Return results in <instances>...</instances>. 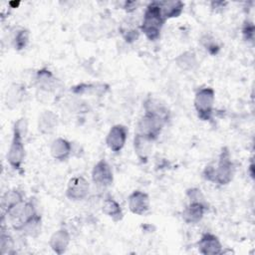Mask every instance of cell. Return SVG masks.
Returning <instances> with one entry per match:
<instances>
[{
  "label": "cell",
  "instance_id": "cell-14",
  "mask_svg": "<svg viewBox=\"0 0 255 255\" xmlns=\"http://www.w3.org/2000/svg\"><path fill=\"white\" fill-rule=\"evenodd\" d=\"M50 152L56 160L65 161L72 154V144L64 137H57L51 143Z\"/></svg>",
  "mask_w": 255,
  "mask_h": 255
},
{
  "label": "cell",
  "instance_id": "cell-4",
  "mask_svg": "<svg viewBox=\"0 0 255 255\" xmlns=\"http://www.w3.org/2000/svg\"><path fill=\"white\" fill-rule=\"evenodd\" d=\"M235 174V165L231 159L228 147H223L218 157L217 166L215 167V183L218 185L229 184Z\"/></svg>",
  "mask_w": 255,
  "mask_h": 255
},
{
  "label": "cell",
  "instance_id": "cell-20",
  "mask_svg": "<svg viewBox=\"0 0 255 255\" xmlns=\"http://www.w3.org/2000/svg\"><path fill=\"white\" fill-rule=\"evenodd\" d=\"M102 211L115 222L121 221L124 217V212L120 203L113 198H106L104 200Z\"/></svg>",
  "mask_w": 255,
  "mask_h": 255
},
{
  "label": "cell",
  "instance_id": "cell-16",
  "mask_svg": "<svg viewBox=\"0 0 255 255\" xmlns=\"http://www.w3.org/2000/svg\"><path fill=\"white\" fill-rule=\"evenodd\" d=\"M151 142L149 138L135 132L133 137V149L137 158L141 162H146L151 151Z\"/></svg>",
  "mask_w": 255,
  "mask_h": 255
},
{
  "label": "cell",
  "instance_id": "cell-28",
  "mask_svg": "<svg viewBox=\"0 0 255 255\" xmlns=\"http://www.w3.org/2000/svg\"><path fill=\"white\" fill-rule=\"evenodd\" d=\"M185 195L188 199L189 202H194V203H201L204 205H208V202L205 199V196L201 189L197 187H191L186 189Z\"/></svg>",
  "mask_w": 255,
  "mask_h": 255
},
{
  "label": "cell",
  "instance_id": "cell-27",
  "mask_svg": "<svg viewBox=\"0 0 255 255\" xmlns=\"http://www.w3.org/2000/svg\"><path fill=\"white\" fill-rule=\"evenodd\" d=\"M21 90L17 85H14L10 88V90L6 94V105L9 108H14L15 106L18 105V103L21 100Z\"/></svg>",
  "mask_w": 255,
  "mask_h": 255
},
{
  "label": "cell",
  "instance_id": "cell-7",
  "mask_svg": "<svg viewBox=\"0 0 255 255\" xmlns=\"http://www.w3.org/2000/svg\"><path fill=\"white\" fill-rule=\"evenodd\" d=\"M90 191L89 181L84 176L72 177L67 185L66 196L72 201H80L85 199Z\"/></svg>",
  "mask_w": 255,
  "mask_h": 255
},
{
  "label": "cell",
  "instance_id": "cell-1",
  "mask_svg": "<svg viewBox=\"0 0 255 255\" xmlns=\"http://www.w3.org/2000/svg\"><path fill=\"white\" fill-rule=\"evenodd\" d=\"M164 22L158 1H153L146 6L139 28L147 40L154 42L159 39Z\"/></svg>",
  "mask_w": 255,
  "mask_h": 255
},
{
  "label": "cell",
  "instance_id": "cell-30",
  "mask_svg": "<svg viewBox=\"0 0 255 255\" xmlns=\"http://www.w3.org/2000/svg\"><path fill=\"white\" fill-rule=\"evenodd\" d=\"M254 31H255V27H254L253 22L249 21V20H245L243 23V26H242V37H243L244 41L253 43Z\"/></svg>",
  "mask_w": 255,
  "mask_h": 255
},
{
  "label": "cell",
  "instance_id": "cell-29",
  "mask_svg": "<svg viewBox=\"0 0 255 255\" xmlns=\"http://www.w3.org/2000/svg\"><path fill=\"white\" fill-rule=\"evenodd\" d=\"M120 31H121V34H122L124 40L128 44H131V43L135 42L139 37V32L136 28L125 27L124 26L120 29Z\"/></svg>",
  "mask_w": 255,
  "mask_h": 255
},
{
  "label": "cell",
  "instance_id": "cell-13",
  "mask_svg": "<svg viewBox=\"0 0 255 255\" xmlns=\"http://www.w3.org/2000/svg\"><path fill=\"white\" fill-rule=\"evenodd\" d=\"M208 209V205L189 202L182 210L181 217L187 224H196L200 222Z\"/></svg>",
  "mask_w": 255,
  "mask_h": 255
},
{
  "label": "cell",
  "instance_id": "cell-12",
  "mask_svg": "<svg viewBox=\"0 0 255 255\" xmlns=\"http://www.w3.org/2000/svg\"><path fill=\"white\" fill-rule=\"evenodd\" d=\"M71 242V234L66 228H60L55 231L49 240V246L58 255L64 254Z\"/></svg>",
  "mask_w": 255,
  "mask_h": 255
},
{
  "label": "cell",
  "instance_id": "cell-32",
  "mask_svg": "<svg viewBox=\"0 0 255 255\" xmlns=\"http://www.w3.org/2000/svg\"><path fill=\"white\" fill-rule=\"evenodd\" d=\"M136 7H137V2H134V1H126L124 4V9L128 13L133 12L136 9Z\"/></svg>",
  "mask_w": 255,
  "mask_h": 255
},
{
  "label": "cell",
  "instance_id": "cell-8",
  "mask_svg": "<svg viewBox=\"0 0 255 255\" xmlns=\"http://www.w3.org/2000/svg\"><path fill=\"white\" fill-rule=\"evenodd\" d=\"M128 133V130L126 126L121 124L113 126L106 136V143L108 147L114 152H120L126 144Z\"/></svg>",
  "mask_w": 255,
  "mask_h": 255
},
{
  "label": "cell",
  "instance_id": "cell-19",
  "mask_svg": "<svg viewBox=\"0 0 255 255\" xmlns=\"http://www.w3.org/2000/svg\"><path fill=\"white\" fill-rule=\"evenodd\" d=\"M158 4L165 21L179 17L184 8V4L181 1H159Z\"/></svg>",
  "mask_w": 255,
  "mask_h": 255
},
{
  "label": "cell",
  "instance_id": "cell-24",
  "mask_svg": "<svg viewBox=\"0 0 255 255\" xmlns=\"http://www.w3.org/2000/svg\"><path fill=\"white\" fill-rule=\"evenodd\" d=\"M143 107H144V111L145 112L154 113V114H157V115L163 117L166 120H169V112H168V110L162 104H160L157 100L148 98L144 102Z\"/></svg>",
  "mask_w": 255,
  "mask_h": 255
},
{
  "label": "cell",
  "instance_id": "cell-25",
  "mask_svg": "<svg viewBox=\"0 0 255 255\" xmlns=\"http://www.w3.org/2000/svg\"><path fill=\"white\" fill-rule=\"evenodd\" d=\"M29 38H30V33L27 29L22 28V29L17 30L16 33L14 34V37L12 40L15 50L21 51V50L25 49L29 43Z\"/></svg>",
  "mask_w": 255,
  "mask_h": 255
},
{
  "label": "cell",
  "instance_id": "cell-22",
  "mask_svg": "<svg viewBox=\"0 0 255 255\" xmlns=\"http://www.w3.org/2000/svg\"><path fill=\"white\" fill-rule=\"evenodd\" d=\"M41 229H42V216L40 215V213H38L24 223L20 232H23V234H25L26 236L36 238L41 233Z\"/></svg>",
  "mask_w": 255,
  "mask_h": 255
},
{
  "label": "cell",
  "instance_id": "cell-31",
  "mask_svg": "<svg viewBox=\"0 0 255 255\" xmlns=\"http://www.w3.org/2000/svg\"><path fill=\"white\" fill-rule=\"evenodd\" d=\"M202 177L207 181L215 183V166L206 165L202 171Z\"/></svg>",
  "mask_w": 255,
  "mask_h": 255
},
{
  "label": "cell",
  "instance_id": "cell-6",
  "mask_svg": "<svg viewBox=\"0 0 255 255\" xmlns=\"http://www.w3.org/2000/svg\"><path fill=\"white\" fill-rule=\"evenodd\" d=\"M92 181L99 188L110 187L114 182V172L109 162L102 158L92 169Z\"/></svg>",
  "mask_w": 255,
  "mask_h": 255
},
{
  "label": "cell",
  "instance_id": "cell-15",
  "mask_svg": "<svg viewBox=\"0 0 255 255\" xmlns=\"http://www.w3.org/2000/svg\"><path fill=\"white\" fill-rule=\"evenodd\" d=\"M58 116L52 111H44L38 119V129L42 134H50L58 127Z\"/></svg>",
  "mask_w": 255,
  "mask_h": 255
},
{
  "label": "cell",
  "instance_id": "cell-2",
  "mask_svg": "<svg viewBox=\"0 0 255 255\" xmlns=\"http://www.w3.org/2000/svg\"><path fill=\"white\" fill-rule=\"evenodd\" d=\"M215 104V92L210 87L200 88L194 96V109L199 120L208 122L211 120Z\"/></svg>",
  "mask_w": 255,
  "mask_h": 255
},
{
  "label": "cell",
  "instance_id": "cell-11",
  "mask_svg": "<svg viewBox=\"0 0 255 255\" xmlns=\"http://www.w3.org/2000/svg\"><path fill=\"white\" fill-rule=\"evenodd\" d=\"M35 84L40 91H43L45 93L56 92L59 87L58 79L50 70L46 68L37 71L35 77Z\"/></svg>",
  "mask_w": 255,
  "mask_h": 255
},
{
  "label": "cell",
  "instance_id": "cell-3",
  "mask_svg": "<svg viewBox=\"0 0 255 255\" xmlns=\"http://www.w3.org/2000/svg\"><path fill=\"white\" fill-rule=\"evenodd\" d=\"M167 121L168 120L157 114L144 112L143 116L139 119L137 123L136 132L153 141L159 136Z\"/></svg>",
  "mask_w": 255,
  "mask_h": 255
},
{
  "label": "cell",
  "instance_id": "cell-5",
  "mask_svg": "<svg viewBox=\"0 0 255 255\" xmlns=\"http://www.w3.org/2000/svg\"><path fill=\"white\" fill-rule=\"evenodd\" d=\"M24 138L25 135L13 128L10 147L7 152V161L9 165L17 171H21L25 159V146L23 143Z\"/></svg>",
  "mask_w": 255,
  "mask_h": 255
},
{
  "label": "cell",
  "instance_id": "cell-10",
  "mask_svg": "<svg viewBox=\"0 0 255 255\" xmlns=\"http://www.w3.org/2000/svg\"><path fill=\"white\" fill-rule=\"evenodd\" d=\"M128 206L131 213L136 215L145 214L150 206L149 196L141 190L132 191L128 198Z\"/></svg>",
  "mask_w": 255,
  "mask_h": 255
},
{
  "label": "cell",
  "instance_id": "cell-18",
  "mask_svg": "<svg viewBox=\"0 0 255 255\" xmlns=\"http://www.w3.org/2000/svg\"><path fill=\"white\" fill-rule=\"evenodd\" d=\"M176 66L185 72L194 71L198 67V60L196 54L193 51H184L179 54L175 59Z\"/></svg>",
  "mask_w": 255,
  "mask_h": 255
},
{
  "label": "cell",
  "instance_id": "cell-23",
  "mask_svg": "<svg viewBox=\"0 0 255 255\" xmlns=\"http://www.w3.org/2000/svg\"><path fill=\"white\" fill-rule=\"evenodd\" d=\"M108 87L104 84L101 85H95V84H80L71 89V91L77 95H82V94H97L101 95L106 92Z\"/></svg>",
  "mask_w": 255,
  "mask_h": 255
},
{
  "label": "cell",
  "instance_id": "cell-26",
  "mask_svg": "<svg viewBox=\"0 0 255 255\" xmlns=\"http://www.w3.org/2000/svg\"><path fill=\"white\" fill-rule=\"evenodd\" d=\"M199 42H200V45L206 50V52L212 56L217 55L220 51V47H219L217 41L210 34L202 35Z\"/></svg>",
  "mask_w": 255,
  "mask_h": 255
},
{
  "label": "cell",
  "instance_id": "cell-33",
  "mask_svg": "<svg viewBox=\"0 0 255 255\" xmlns=\"http://www.w3.org/2000/svg\"><path fill=\"white\" fill-rule=\"evenodd\" d=\"M249 171H250V176L253 178L254 177V172H253V162L249 165Z\"/></svg>",
  "mask_w": 255,
  "mask_h": 255
},
{
  "label": "cell",
  "instance_id": "cell-17",
  "mask_svg": "<svg viewBox=\"0 0 255 255\" xmlns=\"http://www.w3.org/2000/svg\"><path fill=\"white\" fill-rule=\"evenodd\" d=\"M24 201V194L21 190L17 188H12L7 190L1 198V207L3 213L8 212L13 207L17 206L18 204Z\"/></svg>",
  "mask_w": 255,
  "mask_h": 255
},
{
  "label": "cell",
  "instance_id": "cell-21",
  "mask_svg": "<svg viewBox=\"0 0 255 255\" xmlns=\"http://www.w3.org/2000/svg\"><path fill=\"white\" fill-rule=\"evenodd\" d=\"M4 216H2V227H1V235H0V253L2 255H12L15 254V241L13 237L6 232Z\"/></svg>",
  "mask_w": 255,
  "mask_h": 255
},
{
  "label": "cell",
  "instance_id": "cell-9",
  "mask_svg": "<svg viewBox=\"0 0 255 255\" xmlns=\"http://www.w3.org/2000/svg\"><path fill=\"white\" fill-rule=\"evenodd\" d=\"M197 248L199 253L203 255H217L223 253V246L219 238L211 232H205L201 235L197 242Z\"/></svg>",
  "mask_w": 255,
  "mask_h": 255
}]
</instances>
